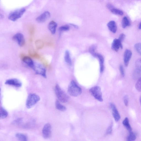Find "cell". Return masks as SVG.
<instances>
[{"label": "cell", "instance_id": "1", "mask_svg": "<svg viewBox=\"0 0 141 141\" xmlns=\"http://www.w3.org/2000/svg\"><path fill=\"white\" fill-rule=\"evenodd\" d=\"M68 93L71 96L76 97L80 95L82 93L81 89L74 81H72L69 86Z\"/></svg>", "mask_w": 141, "mask_h": 141}, {"label": "cell", "instance_id": "2", "mask_svg": "<svg viewBox=\"0 0 141 141\" xmlns=\"http://www.w3.org/2000/svg\"><path fill=\"white\" fill-rule=\"evenodd\" d=\"M55 93L59 100L61 102L65 103L69 100V96L61 88L58 84H57L55 88Z\"/></svg>", "mask_w": 141, "mask_h": 141}, {"label": "cell", "instance_id": "3", "mask_svg": "<svg viewBox=\"0 0 141 141\" xmlns=\"http://www.w3.org/2000/svg\"><path fill=\"white\" fill-rule=\"evenodd\" d=\"M40 97L35 94H30L27 98L26 102V106L28 109L32 108L40 100Z\"/></svg>", "mask_w": 141, "mask_h": 141}, {"label": "cell", "instance_id": "4", "mask_svg": "<svg viewBox=\"0 0 141 141\" xmlns=\"http://www.w3.org/2000/svg\"><path fill=\"white\" fill-rule=\"evenodd\" d=\"M32 69L34 71L36 74L40 75L45 78H46V69L40 64L35 62Z\"/></svg>", "mask_w": 141, "mask_h": 141}, {"label": "cell", "instance_id": "5", "mask_svg": "<svg viewBox=\"0 0 141 141\" xmlns=\"http://www.w3.org/2000/svg\"><path fill=\"white\" fill-rule=\"evenodd\" d=\"M90 92L95 99L100 102L103 101L102 94L100 88L98 86L93 87L90 90Z\"/></svg>", "mask_w": 141, "mask_h": 141}, {"label": "cell", "instance_id": "6", "mask_svg": "<svg viewBox=\"0 0 141 141\" xmlns=\"http://www.w3.org/2000/svg\"><path fill=\"white\" fill-rule=\"evenodd\" d=\"M26 11L25 9L22 8L12 12L9 16V19L11 21H15L21 18Z\"/></svg>", "mask_w": 141, "mask_h": 141}, {"label": "cell", "instance_id": "7", "mask_svg": "<svg viewBox=\"0 0 141 141\" xmlns=\"http://www.w3.org/2000/svg\"><path fill=\"white\" fill-rule=\"evenodd\" d=\"M12 39L21 47L23 46L25 44V38L24 35L21 33H18L15 34L13 37Z\"/></svg>", "mask_w": 141, "mask_h": 141}, {"label": "cell", "instance_id": "8", "mask_svg": "<svg viewBox=\"0 0 141 141\" xmlns=\"http://www.w3.org/2000/svg\"><path fill=\"white\" fill-rule=\"evenodd\" d=\"M52 134V127L49 123L46 124L42 130L43 137L44 138L47 139L51 137Z\"/></svg>", "mask_w": 141, "mask_h": 141}, {"label": "cell", "instance_id": "9", "mask_svg": "<svg viewBox=\"0 0 141 141\" xmlns=\"http://www.w3.org/2000/svg\"><path fill=\"white\" fill-rule=\"evenodd\" d=\"M5 84L12 86L17 88L21 87L22 84L21 82L16 78H11L6 80L5 82Z\"/></svg>", "mask_w": 141, "mask_h": 141}, {"label": "cell", "instance_id": "10", "mask_svg": "<svg viewBox=\"0 0 141 141\" xmlns=\"http://www.w3.org/2000/svg\"><path fill=\"white\" fill-rule=\"evenodd\" d=\"M51 14L50 12L46 11L37 18L36 20L40 23H43L48 20Z\"/></svg>", "mask_w": 141, "mask_h": 141}, {"label": "cell", "instance_id": "11", "mask_svg": "<svg viewBox=\"0 0 141 141\" xmlns=\"http://www.w3.org/2000/svg\"><path fill=\"white\" fill-rule=\"evenodd\" d=\"M122 41L119 38L115 39L113 40L111 45V48L113 50L118 52L120 48H123Z\"/></svg>", "mask_w": 141, "mask_h": 141}, {"label": "cell", "instance_id": "12", "mask_svg": "<svg viewBox=\"0 0 141 141\" xmlns=\"http://www.w3.org/2000/svg\"><path fill=\"white\" fill-rule=\"evenodd\" d=\"M110 106L112 110L113 117L116 121H118L120 119V116L117 108L113 103L110 104Z\"/></svg>", "mask_w": 141, "mask_h": 141}, {"label": "cell", "instance_id": "13", "mask_svg": "<svg viewBox=\"0 0 141 141\" xmlns=\"http://www.w3.org/2000/svg\"><path fill=\"white\" fill-rule=\"evenodd\" d=\"M132 53L131 51L126 50L124 55V62L126 66H127L129 63L130 60L132 57Z\"/></svg>", "mask_w": 141, "mask_h": 141}, {"label": "cell", "instance_id": "14", "mask_svg": "<svg viewBox=\"0 0 141 141\" xmlns=\"http://www.w3.org/2000/svg\"><path fill=\"white\" fill-rule=\"evenodd\" d=\"M57 27V23L54 21H51L49 23L48 26L49 30L52 35L56 33Z\"/></svg>", "mask_w": 141, "mask_h": 141}, {"label": "cell", "instance_id": "15", "mask_svg": "<svg viewBox=\"0 0 141 141\" xmlns=\"http://www.w3.org/2000/svg\"><path fill=\"white\" fill-rule=\"evenodd\" d=\"M107 26L109 30L112 33H115L117 32V27L114 21H110L108 23Z\"/></svg>", "mask_w": 141, "mask_h": 141}, {"label": "cell", "instance_id": "16", "mask_svg": "<svg viewBox=\"0 0 141 141\" xmlns=\"http://www.w3.org/2000/svg\"><path fill=\"white\" fill-rule=\"evenodd\" d=\"M96 57H97L99 60L100 72V73H102L104 70V59L102 55L99 54H97Z\"/></svg>", "mask_w": 141, "mask_h": 141}, {"label": "cell", "instance_id": "17", "mask_svg": "<svg viewBox=\"0 0 141 141\" xmlns=\"http://www.w3.org/2000/svg\"><path fill=\"white\" fill-rule=\"evenodd\" d=\"M23 62L26 64L31 68H32L34 63V61L30 57L28 56H25L22 59Z\"/></svg>", "mask_w": 141, "mask_h": 141}, {"label": "cell", "instance_id": "18", "mask_svg": "<svg viewBox=\"0 0 141 141\" xmlns=\"http://www.w3.org/2000/svg\"><path fill=\"white\" fill-rule=\"evenodd\" d=\"M64 60L65 62L67 64L70 66H71L72 65V62L70 57V54L68 50H66L65 52Z\"/></svg>", "mask_w": 141, "mask_h": 141}, {"label": "cell", "instance_id": "19", "mask_svg": "<svg viewBox=\"0 0 141 141\" xmlns=\"http://www.w3.org/2000/svg\"><path fill=\"white\" fill-rule=\"evenodd\" d=\"M15 137L18 140L20 141H27L28 140L27 136L24 134L17 133L15 135Z\"/></svg>", "mask_w": 141, "mask_h": 141}, {"label": "cell", "instance_id": "20", "mask_svg": "<svg viewBox=\"0 0 141 141\" xmlns=\"http://www.w3.org/2000/svg\"><path fill=\"white\" fill-rule=\"evenodd\" d=\"M123 124L129 132L132 131V129L127 118H125L123 121Z\"/></svg>", "mask_w": 141, "mask_h": 141}, {"label": "cell", "instance_id": "21", "mask_svg": "<svg viewBox=\"0 0 141 141\" xmlns=\"http://www.w3.org/2000/svg\"><path fill=\"white\" fill-rule=\"evenodd\" d=\"M8 115V113L5 109L1 107L0 109V117L2 119L7 118Z\"/></svg>", "mask_w": 141, "mask_h": 141}, {"label": "cell", "instance_id": "22", "mask_svg": "<svg viewBox=\"0 0 141 141\" xmlns=\"http://www.w3.org/2000/svg\"><path fill=\"white\" fill-rule=\"evenodd\" d=\"M122 26L123 28H125L130 25V23L129 20L126 17H124L123 18L122 21Z\"/></svg>", "mask_w": 141, "mask_h": 141}, {"label": "cell", "instance_id": "23", "mask_svg": "<svg viewBox=\"0 0 141 141\" xmlns=\"http://www.w3.org/2000/svg\"><path fill=\"white\" fill-rule=\"evenodd\" d=\"M56 108L59 111H65L66 109V108L61 104L58 100L56 101L55 103Z\"/></svg>", "mask_w": 141, "mask_h": 141}, {"label": "cell", "instance_id": "24", "mask_svg": "<svg viewBox=\"0 0 141 141\" xmlns=\"http://www.w3.org/2000/svg\"><path fill=\"white\" fill-rule=\"evenodd\" d=\"M133 76L134 79H137L141 77V69L136 68L133 72Z\"/></svg>", "mask_w": 141, "mask_h": 141}, {"label": "cell", "instance_id": "25", "mask_svg": "<svg viewBox=\"0 0 141 141\" xmlns=\"http://www.w3.org/2000/svg\"><path fill=\"white\" fill-rule=\"evenodd\" d=\"M110 10L115 15L122 16L124 14L123 12L122 11L114 7Z\"/></svg>", "mask_w": 141, "mask_h": 141}, {"label": "cell", "instance_id": "26", "mask_svg": "<svg viewBox=\"0 0 141 141\" xmlns=\"http://www.w3.org/2000/svg\"><path fill=\"white\" fill-rule=\"evenodd\" d=\"M129 134L127 137V140L128 141H133L136 139V136L135 134L132 131L129 132Z\"/></svg>", "mask_w": 141, "mask_h": 141}, {"label": "cell", "instance_id": "27", "mask_svg": "<svg viewBox=\"0 0 141 141\" xmlns=\"http://www.w3.org/2000/svg\"><path fill=\"white\" fill-rule=\"evenodd\" d=\"M96 46L95 45H93L91 47L89 48V52L93 56L96 57L97 54L96 52Z\"/></svg>", "mask_w": 141, "mask_h": 141}, {"label": "cell", "instance_id": "28", "mask_svg": "<svg viewBox=\"0 0 141 141\" xmlns=\"http://www.w3.org/2000/svg\"><path fill=\"white\" fill-rule=\"evenodd\" d=\"M135 87L137 91H141V77L138 79L136 83Z\"/></svg>", "mask_w": 141, "mask_h": 141}, {"label": "cell", "instance_id": "29", "mask_svg": "<svg viewBox=\"0 0 141 141\" xmlns=\"http://www.w3.org/2000/svg\"><path fill=\"white\" fill-rule=\"evenodd\" d=\"M70 29V27L68 25H65L60 27L59 30L60 32H63L68 31Z\"/></svg>", "mask_w": 141, "mask_h": 141}, {"label": "cell", "instance_id": "30", "mask_svg": "<svg viewBox=\"0 0 141 141\" xmlns=\"http://www.w3.org/2000/svg\"><path fill=\"white\" fill-rule=\"evenodd\" d=\"M134 48L141 55V43H138L134 45Z\"/></svg>", "mask_w": 141, "mask_h": 141}, {"label": "cell", "instance_id": "31", "mask_svg": "<svg viewBox=\"0 0 141 141\" xmlns=\"http://www.w3.org/2000/svg\"><path fill=\"white\" fill-rule=\"evenodd\" d=\"M23 121L22 118H19L13 121L12 122V124L14 125H19L22 123Z\"/></svg>", "mask_w": 141, "mask_h": 141}, {"label": "cell", "instance_id": "32", "mask_svg": "<svg viewBox=\"0 0 141 141\" xmlns=\"http://www.w3.org/2000/svg\"><path fill=\"white\" fill-rule=\"evenodd\" d=\"M135 65L136 68L141 69V58L138 59L136 61Z\"/></svg>", "mask_w": 141, "mask_h": 141}, {"label": "cell", "instance_id": "33", "mask_svg": "<svg viewBox=\"0 0 141 141\" xmlns=\"http://www.w3.org/2000/svg\"><path fill=\"white\" fill-rule=\"evenodd\" d=\"M121 75L122 77H124L125 76V71L124 67L123 65H121L119 67Z\"/></svg>", "mask_w": 141, "mask_h": 141}, {"label": "cell", "instance_id": "34", "mask_svg": "<svg viewBox=\"0 0 141 141\" xmlns=\"http://www.w3.org/2000/svg\"><path fill=\"white\" fill-rule=\"evenodd\" d=\"M113 126V124H111L108 128L106 132V133L107 134H110L112 133Z\"/></svg>", "mask_w": 141, "mask_h": 141}, {"label": "cell", "instance_id": "35", "mask_svg": "<svg viewBox=\"0 0 141 141\" xmlns=\"http://www.w3.org/2000/svg\"><path fill=\"white\" fill-rule=\"evenodd\" d=\"M124 100L125 105L127 106L128 105V98L127 95L124 96Z\"/></svg>", "mask_w": 141, "mask_h": 141}, {"label": "cell", "instance_id": "36", "mask_svg": "<svg viewBox=\"0 0 141 141\" xmlns=\"http://www.w3.org/2000/svg\"><path fill=\"white\" fill-rule=\"evenodd\" d=\"M125 37V35L123 33L121 34L119 36V39L122 42L124 41Z\"/></svg>", "mask_w": 141, "mask_h": 141}, {"label": "cell", "instance_id": "37", "mask_svg": "<svg viewBox=\"0 0 141 141\" xmlns=\"http://www.w3.org/2000/svg\"><path fill=\"white\" fill-rule=\"evenodd\" d=\"M107 7L110 10L114 7L113 5L110 4H108L107 5Z\"/></svg>", "mask_w": 141, "mask_h": 141}, {"label": "cell", "instance_id": "38", "mask_svg": "<svg viewBox=\"0 0 141 141\" xmlns=\"http://www.w3.org/2000/svg\"><path fill=\"white\" fill-rule=\"evenodd\" d=\"M70 25L71 26H72L73 27H74L76 29H78V27L77 25H75L74 24H70Z\"/></svg>", "mask_w": 141, "mask_h": 141}, {"label": "cell", "instance_id": "39", "mask_svg": "<svg viewBox=\"0 0 141 141\" xmlns=\"http://www.w3.org/2000/svg\"><path fill=\"white\" fill-rule=\"evenodd\" d=\"M139 29H141V22L139 24Z\"/></svg>", "mask_w": 141, "mask_h": 141}, {"label": "cell", "instance_id": "40", "mask_svg": "<svg viewBox=\"0 0 141 141\" xmlns=\"http://www.w3.org/2000/svg\"><path fill=\"white\" fill-rule=\"evenodd\" d=\"M140 105H141V96H140Z\"/></svg>", "mask_w": 141, "mask_h": 141}]
</instances>
